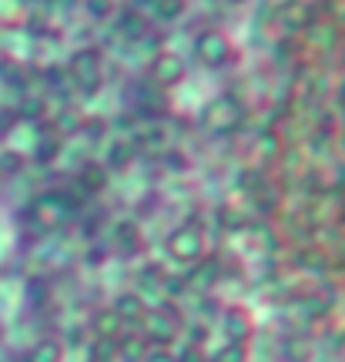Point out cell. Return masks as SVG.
Returning <instances> with one entry per match:
<instances>
[{"label":"cell","instance_id":"obj_17","mask_svg":"<svg viewBox=\"0 0 345 362\" xmlns=\"http://www.w3.org/2000/svg\"><path fill=\"white\" fill-rule=\"evenodd\" d=\"M27 21V0H0V27H21Z\"/></svg>","mask_w":345,"mask_h":362},{"label":"cell","instance_id":"obj_1","mask_svg":"<svg viewBox=\"0 0 345 362\" xmlns=\"http://www.w3.org/2000/svg\"><path fill=\"white\" fill-rule=\"evenodd\" d=\"M194 61L208 71H225L235 61V40L221 27H205L194 34Z\"/></svg>","mask_w":345,"mask_h":362},{"label":"cell","instance_id":"obj_20","mask_svg":"<svg viewBox=\"0 0 345 362\" xmlns=\"http://www.w3.org/2000/svg\"><path fill=\"white\" fill-rule=\"evenodd\" d=\"M84 11L94 21H111L117 7H115V0H84Z\"/></svg>","mask_w":345,"mask_h":362},{"label":"cell","instance_id":"obj_3","mask_svg":"<svg viewBox=\"0 0 345 362\" xmlns=\"http://www.w3.org/2000/svg\"><path fill=\"white\" fill-rule=\"evenodd\" d=\"M67 81L77 84L81 90L101 88L104 81V54L101 47H77L67 61Z\"/></svg>","mask_w":345,"mask_h":362},{"label":"cell","instance_id":"obj_16","mask_svg":"<svg viewBox=\"0 0 345 362\" xmlns=\"http://www.w3.org/2000/svg\"><path fill=\"white\" fill-rule=\"evenodd\" d=\"M117 34H121L124 40H141L144 34H148V21H144L141 13L128 11L121 21H117Z\"/></svg>","mask_w":345,"mask_h":362},{"label":"cell","instance_id":"obj_21","mask_svg":"<svg viewBox=\"0 0 345 362\" xmlns=\"http://www.w3.org/2000/svg\"><path fill=\"white\" fill-rule=\"evenodd\" d=\"M141 362H181V359H178V352L161 349V346H151V352H148Z\"/></svg>","mask_w":345,"mask_h":362},{"label":"cell","instance_id":"obj_6","mask_svg":"<svg viewBox=\"0 0 345 362\" xmlns=\"http://www.w3.org/2000/svg\"><path fill=\"white\" fill-rule=\"evenodd\" d=\"M165 248L175 262L194 265V262H201V255H205V238H201V232L194 225H181V228H175V232L168 235Z\"/></svg>","mask_w":345,"mask_h":362},{"label":"cell","instance_id":"obj_18","mask_svg":"<svg viewBox=\"0 0 345 362\" xmlns=\"http://www.w3.org/2000/svg\"><path fill=\"white\" fill-rule=\"evenodd\" d=\"M77 181H81V188L84 192H104V185H107V165H88V168L77 175Z\"/></svg>","mask_w":345,"mask_h":362},{"label":"cell","instance_id":"obj_7","mask_svg":"<svg viewBox=\"0 0 345 362\" xmlns=\"http://www.w3.org/2000/svg\"><path fill=\"white\" fill-rule=\"evenodd\" d=\"M178 315H171L168 309H148V315H144V322H141V336L148 339L151 346H161V349H168L171 342H175V336H178Z\"/></svg>","mask_w":345,"mask_h":362},{"label":"cell","instance_id":"obj_9","mask_svg":"<svg viewBox=\"0 0 345 362\" xmlns=\"http://www.w3.org/2000/svg\"><path fill=\"white\" fill-rule=\"evenodd\" d=\"M111 309L124 319V325L128 322H144V315H148V302H144V296L141 292H124V296H117L115 298V305Z\"/></svg>","mask_w":345,"mask_h":362},{"label":"cell","instance_id":"obj_10","mask_svg":"<svg viewBox=\"0 0 345 362\" xmlns=\"http://www.w3.org/2000/svg\"><path fill=\"white\" fill-rule=\"evenodd\" d=\"M115 352L124 362H141L148 352H151V342L141 336V332H124V336L115 342Z\"/></svg>","mask_w":345,"mask_h":362},{"label":"cell","instance_id":"obj_13","mask_svg":"<svg viewBox=\"0 0 345 362\" xmlns=\"http://www.w3.org/2000/svg\"><path fill=\"white\" fill-rule=\"evenodd\" d=\"M279 17H281V27H288V30H302V27L315 24L312 21V4H305V0H288Z\"/></svg>","mask_w":345,"mask_h":362},{"label":"cell","instance_id":"obj_8","mask_svg":"<svg viewBox=\"0 0 345 362\" xmlns=\"http://www.w3.org/2000/svg\"><path fill=\"white\" fill-rule=\"evenodd\" d=\"M90 329H94L98 342H107V346H115L117 339L124 336V319H121L115 309H101V312H94V319H90Z\"/></svg>","mask_w":345,"mask_h":362},{"label":"cell","instance_id":"obj_15","mask_svg":"<svg viewBox=\"0 0 345 362\" xmlns=\"http://www.w3.org/2000/svg\"><path fill=\"white\" fill-rule=\"evenodd\" d=\"M151 11L161 24H175L188 13V0H151Z\"/></svg>","mask_w":345,"mask_h":362},{"label":"cell","instance_id":"obj_19","mask_svg":"<svg viewBox=\"0 0 345 362\" xmlns=\"http://www.w3.org/2000/svg\"><path fill=\"white\" fill-rule=\"evenodd\" d=\"M211 362H248V346H245V342H225V346L211 356Z\"/></svg>","mask_w":345,"mask_h":362},{"label":"cell","instance_id":"obj_11","mask_svg":"<svg viewBox=\"0 0 345 362\" xmlns=\"http://www.w3.org/2000/svg\"><path fill=\"white\" fill-rule=\"evenodd\" d=\"M225 336L228 342H245L252 339V319L245 309H225Z\"/></svg>","mask_w":345,"mask_h":362},{"label":"cell","instance_id":"obj_4","mask_svg":"<svg viewBox=\"0 0 345 362\" xmlns=\"http://www.w3.org/2000/svg\"><path fill=\"white\" fill-rule=\"evenodd\" d=\"M71 198H64V194L57 192H47L40 194V198H34L30 202V221H34V228H40V232H57V228H64L67 218H71Z\"/></svg>","mask_w":345,"mask_h":362},{"label":"cell","instance_id":"obj_22","mask_svg":"<svg viewBox=\"0 0 345 362\" xmlns=\"http://www.w3.org/2000/svg\"><path fill=\"white\" fill-rule=\"evenodd\" d=\"M90 362H115V359H111V356H94Z\"/></svg>","mask_w":345,"mask_h":362},{"label":"cell","instance_id":"obj_5","mask_svg":"<svg viewBox=\"0 0 345 362\" xmlns=\"http://www.w3.org/2000/svg\"><path fill=\"white\" fill-rule=\"evenodd\" d=\"M148 78L161 90H171V88H178V84H185L188 64H185V57L178 51H158L151 57V64H148Z\"/></svg>","mask_w":345,"mask_h":362},{"label":"cell","instance_id":"obj_12","mask_svg":"<svg viewBox=\"0 0 345 362\" xmlns=\"http://www.w3.org/2000/svg\"><path fill=\"white\" fill-rule=\"evenodd\" d=\"M281 359L285 362H312L315 359V342L308 336H285L281 339Z\"/></svg>","mask_w":345,"mask_h":362},{"label":"cell","instance_id":"obj_24","mask_svg":"<svg viewBox=\"0 0 345 362\" xmlns=\"http://www.w3.org/2000/svg\"><path fill=\"white\" fill-rule=\"evenodd\" d=\"M305 4H308V0H305Z\"/></svg>","mask_w":345,"mask_h":362},{"label":"cell","instance_id":"obj_2","mask_svg":"<svg viewBox=\"0 0 345 362\" xmlns=\"http://www.w3.org/2000/svg\"><path fill=\"white\" fill-rule=\"evenodd\" d=\"M245 124V107L231 94H218L201 107V128L211 134H231Z\"/></svg>","mask_w":345,"mask_h":362},{"label":"cell","instance_id":"obj_14","mask_svg":"<svg viewBox=\"0 0 345 362\" xmlns=\"http://www.w3.org/2000/svg\"><path fill=\"white\" fill-rule=\"evenodd\" d=\"M24 362H64V346L57 339H37L24 352Z\"/></svg>","mask_w":345,"mask_h":362},{"label":"cell","instance_id":"obj_23","mask_svg":"<svg viewBox=\"0 0 345 362\" xmlns=\"http://www.w3.org/2000/svg\"><path fill=\"white\" fill-rule=\"evenodd\" d=\"M225 4H235V7H238V4H248V0H225Z\"/></svg>","mask_w":345,"mask_h":362}]
</instances>
